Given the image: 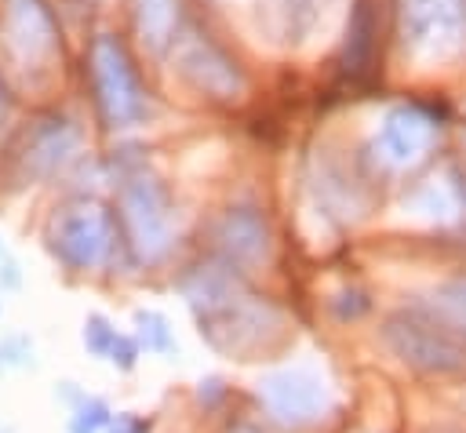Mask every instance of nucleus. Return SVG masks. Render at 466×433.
I'll return each mask as SVG.
<instances>
[{
	"mask_svg": "<svg viewBox=\"0 0 466 433\" xmlns=\"http://www.w3.org/2000/svg\"><path fill=\"white\" fill-rule=\"evenodd\" d=\"M258 400L266 415L284 429H313L320 426L331 408L335 393L320 368L313 364H288L258 378Z\"/></svg>",
	"mask_w": 466,
	"mask_h": 433,
	"instance_id": "1",
	"label": "nucleus"
},
{
	"mask_svg": "<svg viewBox=\"0 0 466 433\" xmlns=\"http://www.w3.org/2000/svg\"><path fill=\"white\" fill-rule=\"evenodd\" d=\"M386 346L411 368L430 375H448L466 368V335L444 320H430L419 313H397L382 327Z\"/></svg>",
	"mask_w": 466,
	"mask_h": 433,
	"instance_id": "2",
	"label": "nucleus"
},
{
	"mask_svg": "<svg viewBox=\"0 0 466 433\" xmlns=\"http://www.w3.org/2000/svg\"><path fill=\"white\" fill-rule=\"evenodd\" d=\"M91 84H95V98L109 127H131L146 120L149 113L146 91L138 84V73L124 44L113 33H102L91 44Z\"/></svg>",
	"mask_w": 466,
	"mask_h": 433,
	"instance_id": "3",
	"label": "nucleus"
},
{
	"mask_svg": "<svg viewBox=\"0 0 466 433\" xmlns=\"http://www.w3.org/2000/svg\"><path fill=\"white\" fill-rule=\"evenodd\" d=\"M120 211L131 233V247L142 262H160L175 244V204L160 178L135 175L120 189Z\"/></svg>",
	"mask_w": 466,
	"mask_h": 433,
	"instance_id": "4",
	"label": "nucleus"
},
{
	"mask_svg": "<svg viewBox=\"0 0 466 433\" xmlns=\"http://www.w3.org/2000/svg\"><path fill=\"white\" fill-rule=\"evenodd\" d=\"M400 33L415 58H451L466 44V0H400Z\"/></svg>",
	"mask_w": 466,
	"mask_h": 433,
	"instance_id": "5",
	"label": "nucleus"
},
{
	"mask_svg": "<svg viewBox=\"0 0 466 433\" xmlns=\"http://www.w3.org/2000/svg\"><path fill=\"white\" fill-rule=\"evenodd\" d=\"M113 244H116V226H113V218H109L102 207H95V204L69 207V211L55 222V233H51L55 255H58L69 269H95V266L109 262Z\"/></svg>",
	"mask_w": 466,
	"mask_h": 433,
	"instance_id": "6",
	"label": "nucleus"
},
{
	"mask_svg": "<svg viewBox=\"0 0 466 433\" xmlns=\"http://www.w3.org/2000/svg\"><path fill=\"white\" fill-rule=\"evenodd\" d=\"M433 116H426L419 106H393L375 131V149L386 164L408 167L426 156V149L433 146Z\"/></svg>",
	"mask_w": 466,
	"mask_h": 433,
	"instance_id": "7",
	"label": "nucleus"
},
{
	"mask_svg": "<svg viewBox=\"0 0 466 433\" xmlns=\"http://www.w3.org/2000/svg\"><path fill=\"white\" fill-rule=\"evenodd\" d=\"M4 40L22 62H44L55 44L58 29L44 0H7L4 4Z\"/></svg>",
	"mask_w": 466,
	"mask_h": 433,
	"instance_id": "8",
	"label": "nucleus"
},
{
	"mask_svg": "<svg viewBox=\"0 0 466 433\" xmlns=\"http://www.w3.org/2000/svg\"><path fill=\"white\" fill-rule=\"evenodd\" d=\"M178 69L193 87H200L215 98H233V95L244 91V73L211 40H189L178 55Z\"/></svg>",
	"mask_w": 466,
	"mask_h": 433,
	"instance_id": "9",
	"label": "nucleus"
},
{
	"mask_svg": "<svg viewBox=\"0 0 466 433\" xmlns=\"http://www.w3.org/2000/svg\"><path fill=\"white\" fill-rule=\"evenodd\" d=\"M218 247L226 251L229 266H255L269 255V226L262 218L258 207L251 204H237L222 215L218 233H215Z\"/></svg>",
	"mask_w": 466,
	"mask_h": 433,
	"instance_id": "10",
	"label": "nucleus"
},
{
	"mask_svg": "<svg viewBox=\"0 0 466 433\" xmlns=\"http://www.w3.org/2000/svg\"><path fill=\"white\" fill-rule=\"evenodd\" d=\"M73 149H76V131L66 120H44L25 146V164L36 175H51L73 156Z\"/></svg>",
	"mask_w": 466,
	"mask_h": 433,
	"instance_id": "11",
	"label": "nucleus"
},
{
	"mask_svg": "<svg viewBox=\"0 0 466 433\" xmlns=\"http://www.w3.org/2000/svg\"><path fill=\"white\" fill-rule=\"evenodd\" d=\"M135 33L149 51H164L175 40L178 25V0H131Z\"/></svg>",
	"mask_w": 466,
	"mask_h": 433,
	"instance_id": "12",
	"label": "nucleus"
},
{
	"mask_svg": "<svg viewBox=\"0 0 466 433\" xmlns=\"http://www.w3.org/2000/svg\"><path fill=\"white\" fill-rule=\"evenodd\" d=\"M371 33H375V15H371V0H353V15H350V40H346V65L353 73H360L371 58Z\"/></svg>",
	"mask_w": 466,
	"mask_h": 433,
	"instance_id": "13",
	"label": "nucleus"
},
{
	"mask_svg": "<svg viewBox=\"0 0 466 433\" xmlns=\"http://www.w3.org/2000/svg\"><path fill=\"white\" fill-rule=\"evenodd\" d=\"M135 327H138L135 338H138V346H146V353H157V357L178 353L175 331L160 309H135Z\"/></svg>",
	"mask_w": 466,
	"mask_h": 433,
	"instance_id": "14",
	"label": "nucleus"
},
{
	"mask_svg": "<svg viewBox=\"0 0 466 433\" xmlns=\"http://www.w3.org/2000/svg\"><path fill=\"white\" fill-rule=\"evenodd\" d=\"M113 422V411L102 397L95 393H80V400L69 408V426L66 433H106V426Z\"/></svg>",
	"mask_w": 466,
	"mask_h": 433,
	"instance_id": "15",
	"label": "nucleus"
},
{
	"mask_svg": "<svg viewBox=\"0 0 466 433\" xmlns=\"http://www.w3.org/2000/svg\"><path fill=\"white\" fill-rule=\"evenodd\" d=\"M430 306L437 309V317H444V324H451V327H459L466 335V277L433 287Z\"/></svg>",
	"mask_w": 466,
	"mask_h": 433,
	"instance_id": "16",
	"label": "nucleus"
},
{
	"mask_svg": "<svg viewBox=\"0 0 466 433\" xmlns=\"http://www.w3.org/2000/svg\"><path fill=\"white\" fill-rule=\"evenodd\" d=\"M116 335H120V331H116L102 313H87V320H84V349H87L91 357H109Z\"/></svg>",
	"mask_w": 466,
	"mask_h": 433,
	"instance_id": "17",
	"label": "nucleus"
},
{
	"mask_svg": "<svg viewBox=\"0 0 466 433\" xmlns=\"http://www.w3.org/2000/svg\"><path fill=\"white\" fill-rule=\"evenodd\" d=\"M371 309V298H368V291H360V287H342L335 298H331V313L339 317V320H357V317H364Z\"/></svg>",
	"mask_w": 466,
	"mask_h": 433,
	"instance_id": "18",
	"label": "nucleus"
},
{
	"mask_svg": "<svg viewBox=\"0 0 466 433\" xmlns=\"http://www.w3.org/2000/svg\"><path fill=\"white\" fill-rule=\"evenodd\" d=\"M0 368H33V342L25 335L0 338Z\"/></svg>",
	"mask_w": 466,
	"mask_h": 433,
	"instance_id": "19",
	"label": "nucleus"
},
{
	"mask_svg": "<svg viewBox=\"0 0 466 433\" xmlns=\"http://www.w3.org/2000/svg\"><path fill=\"white\" fill-rule=\"evenodd\" d=\"M138 357H142V346H138V338L135 335H116V342H113V349H109V364L116 368V371H131L135 364H138Z\"/></svg>",
	"mask_w": 466,
	"mask_h": 433,
	"instance_id": "20",
	"label": "nucleus"
},
{
	"mask_svg": "<svg viewBox=\"0 0 466 433\" xmlns=\"http://www.w3.org/2000/svg\"><path fill=\"white\" fill-rule=\"evenodd\" d=\"M226 397H229V389H226V382H222L218 375L200 378V386H197V404H200L204 411H218Z\"/></svg>",
	"mask_w": 466,
	"mask_h": 433,
	"instance_id": "21",
	"label": "nucleus"
},
{
	"mask_svg": "<svg viewBox=\"0 0 466 433\" xmlns=\"http://www.w3.org/2000/svg\"><path fill=\"white\" fill-rule=\"evenodd\" d=\"M106 433H153V422L138 411H116L113 422L106 426Z\"/></svg>",
	"mask_w": 466,
	"mask_h": 433,
	"instance_id": "22",
	"label": "nucleus"
},
{
	"mask_svg": "<svg viewBox=\"0 0 466 433\" xmlns=\"http://www.w3.org/2000/svg\"><path fill=\"white\" fill-rule=\"evenodd\" d=\"M0 284H4V287H18V273H15V262H4V266H0Z\"/></svg>",
	"mask_w": 466,
	"mask_h": 433,
	"instance_id": "23",
	"label": "nucleus"
},
{
	"mask_svg": "<svg viewBox=\"0 0 466 433\" xmlns=\"http://www.w3.org/2000/svg\"><path fill=\"white\" fill-rule=\"evenodd\" d=\"M237 433H262V429H258V426H251V422H240V426H237Z\"/></svg>",
	"mask_w": 466,
	"mask_h": 433,
	"instance_id": "24",
	"label": "nucleus"
}]
</instances>
